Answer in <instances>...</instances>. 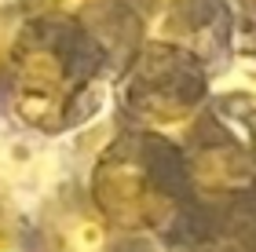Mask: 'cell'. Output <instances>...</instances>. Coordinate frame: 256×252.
<instances>
[{"instance_id":"6da1fadb","label":"cell","mask_w":256,"mask_h":252,"mask_svg":"<svg viewBox=\"0 0 256 252\" xmlns=\"http://www.w3.org/2000/svg\"><path fill=\"white\" fill-rule=\"evenodd\" d=\"M88 77L92 55L84 40L55 22H33L11 55V95L18 117L44 132L66 128Z\"/></svg>"},{"instance_id":"7a4b0ae2","label":"cell","mask_w":256,"mask_h":252,"mask_svg":"<svg viewBox=\"0 0 256 252\" xmlns=\"http://www.w3.org/2000/svg\"><path fill=\"white\" fill-rule=\"evenodd\" d=\"M205 95V73L194 62V55L168 48V44H150L136 59L132 73L124 77V106L136 117L168 124L183 121Z\"/></svg>"},{"instance_id":"3957f363","label":"cell","mask_w":256,"mask_h":252,"mask_svg":"<svg viewBox=\"0 0 256 252\" xmlns=\"http://www.w3.org/2000/svg\"><path fill=\"white\" fill-rule=\"evenodd\" d=\"M92 190H96V201L106 212V220H114L124 231H143L158 223L161 194L136 143H118L99 157Z\"/></svg>"},{"instance_id":"277c9868","label":"cell","mask_w":256,"mask_h":252,"mask_svg":"<svg viewBox=\"0 0 256 252\" xmlns=\"http://www.w3.org/2000/svg\"><path fill=\"white\" fill-rule=\"evenodd\" d=\"M106 245V234L96 220H84V216H74L62 227V252H102Z\"/></svg>"}]
</instances>
